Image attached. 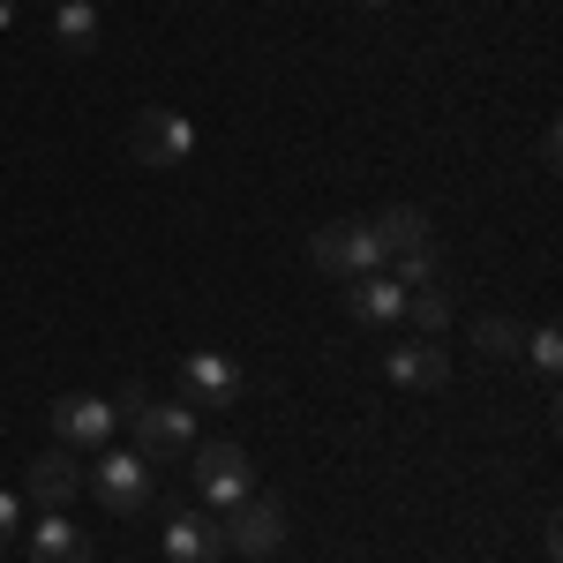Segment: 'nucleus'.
I'll use <instances>...</instances> for the list:
<instances>
[{
    "label": "nucleus",
    "mask_w": 563,
    "mask_h": 563,
    "mask_svg": "<svg viewBox=\"0 0 563 563\" xmlns=\"http://www.w3.org/2000/svg\"><path fill=\"white\" fill-rule=\"evenodd\" d=\"M376 225V241H384V256H406V249H429L435 233H429V211L421 203H390L384 218H368Z\"/></svg>",
    "instance_id": "4468645a"
},
{
    "label": "nucleus",
    "mask_w": 563,
    "mask_h": 563,
    "mask_svg": "<svg viewBox=\"0 0 563 563\" xmlns=\"http://www.w3.org/2000/svg\"><path fill=\"white\" fill-rule=\"evenodd\" d=\"M76 488H84V466H76V451H68V443H53V451L31 459V496H38L45 511H60Z\"/></svg>",
    "instance_id": "9d476101"
},
{
    "label": "nucleus",
    "mask_w": 563,
    "mask_h": 563,
    "mask_svg": "<svg viewBox=\"0 0 563 563\" xmlns=\"http://www.w3.org/2000/svg\"><path fill=\"white\" fill-rule=\"evenodd\" d=\"M241 390H249V376H241L225 353H188V361H180V406H188V413H196V406H233Z\"/></svg>",
    "instance_id": "0eeeda50"
},
{
    "label": "nucleus",
    "mask_w": 563,
    "mask_h": 563,
    "mask_svg": "<svg viewBox=\"0 0 563 563\" xmlns=\"http://www.w3.org/2000/svg\"><path fill=\"white\" fill-rule=\"evenodd\" d=\"M53 45H60V53H90V45H98V8H90V0H60Z\"/></svg>",
    "instance_id": "2eb2a0df"
},
{
    "label": "nucleus",
    "mask_w": 563,
    "mask_h": 563,
    "mask_svg": "<svg viewBox=\"0 0 563 563\" xmlns=\"http://www.w3.org/2000/svg\"><path fill=\"white\" fill-rule=\"evenodd\" d=\"M353 323H398L406 316V286L390 278V271H368V278H353Z\"/></svg>",
    "instance_id": "f8f14e48"
},
{
    "label": "nucleus",
    "mask_w": 563,
    "mask_h": 563,
    "mask_svg": "<svg viewBox=\"0 0 563 563\" xmlns=\"http://www.w3.org/2000/svg\"><path fill=\"white\" fill-rule=\"evenodd\" d=\"M526 353L541 361V376H556V368H563V331H556V323H541V331L526 339Z\"/></svg>",
    "instance_id": "6ab92c4d"
},
{
    "label": "nucleus",
    "mask_w": 563,
    "mask_h": 563,
    "mask_svg": "<svg viewBox=\"0 0 563 563\" xmlns=\"http://www.w3.org/2000/svg\"><path fill=\"white\" fill-rule=\"evenodd\" d=\"M384 376L398 390H443V376H451V361H443V346H390Z\"/></svg>",
    "instance_id": "9b49d317"
},
{
    "label": "nucleus",
    "mask_w": 563,
    "mask_h": 563,
    "mask_svg": "<svg viewBox=\"0 0 563 563\" xmlns=\"http://www.w3.org/2000/svg\"><path fill=\"white\" fill-rule=\"evenodd\" d=\"M435 271H443V256H435V241H429V249H406V256H398V271H390V278H398V286H406V294H413V286H435Z\"/></svg>",
    "instance_id": "a211bd4d"
},
{
    "label": "nucleus",
    "mask_w": 563,
    "mask_h": 563,
    "mask_svg": "<svg viewBox=\"0 0 563 563\" xmlns=\"http://www.w3.org/2000/svg\"><path fill=\"white\" fill-rule=\"evenodd\" d=\"M129 151H135V166H188V151H196V129L180 121L174 106H143L135 113V129H129Z\"/></svg>",
    "instance_id": "39448f33"
},
{
    "label": "nucleus",
    "mask_w": 563,
    "mask_h": 563,
    "mask_svg": "<svg viewBox=\"0 0 563 563\" xmlns=\"http://www.w3.org/2000/svg\"><path fill=\"white\" fill-rule=\"evenodd\" d=\"M53 435L76 451H106V435H113V406L106 398H90V390H68V398H53Z\"/></svg>",
    "instance_id": "6e6552de"
},
{
    "label": "nucleus",
    "mask_w": 563,
    "mask_h": 563,
    "mask_svg": "<svg viewBox=\"0 0 563 563\" xmlns=\"http://www.w3.org/2000/svg\"><path fill=\"white\" fill-rule=\"evenodd\" d=\"M474 346L488 353V361H511L526 339H519V323H504V316H481V323H474Z\"/></svg>",
    "instance_id": "dca6fc26"
},
{
    "label": "nucleus",
    "mask_w": 563,
    "mask_h": 563,
    "mask_svg": "<svg viewBox=\"0 0 563 563\" xmlns=\"http://www.w3.org/2000/svg\"><path fill=\"white\" fill-rule=\"evenodd\" d=\"M218 541H225L233 556H271V549L286 541V511H278V496H241L233 511H218Z\"/></svg>",
    "instance_id": "20e7f679"
},
{
    "label": "nucleus",
    "mask_w": 563,
    "mask_h": 563,
    "mask_svg": "<svg viewBox=\"0 0 563 563\" xmlns=\"http://www.w3.org/2000/svg\"><path fill=\"white\" fill-rule=\"evenodd\" d=\"M406 316H413L421 331H443V323H451V294H443V286H413V294H406Z\"/></svg>",
    "instance_id": "f3484780"
},
{
    "label": "nucleus",
    "mask_w": 563,
    "mask_h": 563,
    "mask_svg": "<svg viewBox=\"0 0 563 563\" xmlns=\"http://www.w3.org/2000/svg\"><path fill=\"white\" fill-rule=\"evenodd\" d=\"M45 8H60V0H45Z\"/></svg>",
    "instance_id": "5701e85b"
},
{
    "label": "nucleus",
    "mask_w": 563,
    "mask_h": 563,
    "mask_svg": "<svg viewBox=\"0 0 563 563\" xmlns=\"http://www.w3.org/2000/svg\"><path fill=\"white\" fill-rule=\"evenodd\" d=\"M31 563H90L84 526H68L60 511H45V519L31 526Z\"/></svg>",
    "instance_id": "ddd939ff"
},
{
    "label": "nucleus",
    "mask_w": 563,
    "mask_h": 563,
    "mask_svg": "<svg viewBox=\"0 0 563 563\" xmlns=\"http://www.w3.org/2000/svg\"><path fill=\"white\" fill-rule=\"evenodd\" d=\"M218 519L203 511H166V563H218Z\"/></svg>",
    "instance_id": "1a4fd4ad"
},
{
    "label": "nucleus",
    "mask_w": 563,
    "mask_h": 563,
    "mask_svg": "<svg viewBox=\"0 0 563 563\" xmlns=\"http://www.w3.org/2000/svg\"><path fill=\"white\" fill-rule=\"evenodd\" d=\"M188 488H196L211 511H233L241 496H256V466H249L241 443H203L196 466H188Z\"/></svg>",
    "instance_id": "7ed1b4c3"
},
{
    "label": "nucleus",
    "mask_w": 563,
    "mask_h": 563,
    "mask_svg": "<svg viewBox=\"0 0 563 563\" xmlns=\"http://www.w3.org/2000/svg\"><path fill=\"white\" fill-rule=\"evenodd\" d=\"M98 504L113 519H143L151 511V466L135 451H98Z\"/></svg>",
    "instance_id": "423d86ee"
},
{
    "label": "nucleus",
    "mask_w": 563,
    "mask_h": 563,
    "mask_svg": "<svg viewBox=\"0 0 563 563\" xmlns=\"http://www.w3.org/2000/svg\"><path fill=\"white\" fill-rule=\"evenodd\" d=\"M361 8H390V0H361Z\"/></svg>",
    "instance_id": "4be33fe9"
},
{
    "label": "nucleus",
    "mask_w": 563,
    "mask_h": 563,
    "mask_svg": "<svg viewBox=\"0 0 563 563\" xmlns=\"http://www.w3.org/2000/svg\"><path fill=\"white\" fill-rule=\"evenodd\" d=\"M15 526H23V504H15V496H0V549L15 541Z\"/></svg>",
    "instance_id": "aec40b11"
},
{
    "label": "nucleus",
    "mask_w": 563,
    "mask_h": 563,
    "mask_svg": "<svg viewBox=\"0 0 563 563\" xmlns=\"http://www.w3.org/2000/svg\"><path fill=\"white\" fill-rule=\"evenodd\" d=\"M8 23H15V0H0V31H8Z\"/></svg>",
    "instance_id": "412c9836"
},
{
    "label": "nucleus",
    "mask_w": 563,
    "mask_h": 563,
    "mask_svg": "<svg viewBox=\"0 0 563 563\" xmlns=\"http://www.w3.org/2000/svg\"><path fill=\"white\" fill-rule=\"evenodd\" d=\"M121 406H129V429H135V459H143V466H151V459L166 466V459H188V451H196V413H188L180 398H174V406H151L143 390H129Z\"/></svg>",
    "instance_id": "f257e3e1"
},
{
    "label": "nucleus",
    "mask_w": 563,
    "mask_h": 563,
    "mask_svg": "<svg viewBox=\"0 0 563 563\" xmlns=\"http://www.w3.org/2000/svg\"><path fill=\"white\" fill-rule=\"evenodd\" d=\"M308 256L323 278H368V271H384V241H376V225L368 218H339V225H316V241H308Z\"/></svg>",
    "instance_id": "f03ea898"
}]
</instances>
